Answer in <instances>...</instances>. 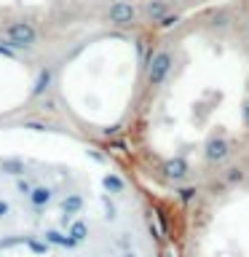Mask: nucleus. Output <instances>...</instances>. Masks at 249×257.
Listing matches in <instances>:
<instances>
[{
    "mask_svg": "<svg viewBox=\"0 0 249 257\" xmlns=\"http://www.w3.org/2000/svg\"><path fill=\"white\" fill-rule=\"evenodd\" d=\"M16 54H19V51H14L11 46L0 43V56H6V59H16Z\"/></svg>",
    "mask_w": 249,
    "mask_h": 257,
    "instance_id": "nucleus-19",
    "label": "nucleus"
},
{
    "mask_svg": "<svg viewBox=\"0 0 249 257\" xmlns=\"http://www.w3.org/2000/svg\"><path fill=\"white\" fill-rule=\"evenodd\" d=\"M241 120H244V128L249 132V99L244 102V107H241Z\"/></svg>",
    "mask_w": 249,
    "mask_h": 257,
    "instance_id": "nucleus-20",
    "label": "nucleus"
},
{
    "mask_svg": "<svg viewBox=\"0 0 249 257\" xmlns=\"http://www.w3.org/2000/svg\"><path fill=\"white\" fill-rule=\"evenodd\" d=\"M32 188H35V185H32L27 177H19V180H16V193H22V196H30Z\"/></svg>",
    "mask_w": 249,
    "mask_h": 257,
    "instance_id": "nucleus-16",
    "label": "nucleus"
},
{
    "mask_svg": "<svg viewBox=\"0 0 249 257\" xmlns=\"http://www.w3.org/2000/svg\"><path fill=\"white\" fill-rule=\"evenodd\" d=\"M54 86V70L51 67H40L35 72V78H32V86H30V99L32 102H40L43 96H48Z\"/></svg>",
    "mask_w": 249,
    "mask_h": 257,
    "instance_id": "nucleus-6",
    "label": "nucleus"
},
{
    "mask_svg": "<svg viewBox=\"0 0 249 257\" xmlns=\"http://www.w3.org/2000/svg\"><path fill=\"white\" fill-rule=\"evenodd\" d=\"M86 236H88V225H86L83 220H78V222L70 228V238L75 241V244H80V241H83Z\"/></svg>",
    "mask_w": 249,
    "mask_h": 257,
    "instance_id": "nucleus-15",
    "label": "nucleus"
},
{
    "mask_svg": "<svg viewBox=\"0 0 249 257\" xmlns=\"http://www.w3.org/2000/svg\"><path fill=\"white\" fill-rule=\"evenodd\" d=\"M244 38L249 40V16H246V19H244Z\"/></svg>",
    "mask_w": 249,
    "mask_h": 257,
    "instance_id": "nucleus-22",
    "label": "nucleus"
},
{
    "mask_svg": "<svg viewBox=\"0 0 249 257\" xmlns=\"http://www.w3.org/2000/svg\"><path fill=\"white\" fill-rule=\"evenodd\" d=\"M230 140H225L222 134H214V137H209V140L204 142V161L209 166H220L225 164V161L230 158Z\"/></svg>",
    "mask_w": 249,
    "mask_h": 257,
    "instance_id": "nucleus-4",
    "label": "nucleus"
},
{
    "mask_svg": "<svg viewBox=\"0 0 249 257\" xmlns=\"http://www.w3.org/2000/svg\"><path fill=\"white\" fill-rule=\"evenodd\" d=\"M196 196H198V188H196V185H180V188H177V198H180L182 204H190Z\"/></svg>",
    "mask_w": 249,
    "mask_h": 257,
    "instance_id": "nucleus-14",
    "label": "nucleus"
},
{
    "mask_svg": "<svg viewBox=\"0 0 249 257\" xmlns=\"http://www.w3.org/2000/svg\"><path fill=\"white\" fill-rule=\"evenodd\" d=\"M3 38L14 51H32L40 43V30L32 19H14L3 27Z\"/></svg>",
    "mask_w": 249,
    "mask_h": 257,
    "instance_id": "nucleus-1",
    "label": "nucleus"
},
{
    "mask_svg": "<svg viewBox=\"0 0 249 257\" xmlns=\"http://www.w3.org/2000/svg\"><path fill=\"white\" fill-rule=\"evenodd\" d=\"M102 188L107 190V193H123L126 190V182L120 180L118 174H104L102 177Z\"/></svg>",
    "mask_w": 249,
    "mask_h": 257,
    "instance_id": "nucleus-11",
    "label": "nucleus"
},
{
    "mask_svg": "<svg viewBox=\"0 0 249 257\" xmlns=\"http://www.w3.org/2000/svg\"><path fill=\"white\" fill-rule=\"evenodd\" d=\"M174 11V6H172V0H142V6H140V14L145 16L148 22H161L164 16H169Z\"/></svg>",
    "mask_w": 249,
    "mask_h": 257,
    "instance_id": "nucleus-7",
    "label": "nucleus"
},
{
    "mask_svg": "<svg viewBox=\"0 0 249 257\" xmlns=\"http://www.w3.org/2000/svg\"><path fill=\"white\" fill-rule=\"evenodd\" d=\"M104 22L115 30H132L140 22V6H134L132 0H112L104 8Z\"/></svg>",
    "mask_w": 249,
    "mask_h": 257,
    "instance_id": "nucleus-3",
    "label": "nucleus"
},
{
    "mask_svg": "<svg viewBox=\"0 0 249 257\" xmlns=\"http://www.w3.org/2000/svg\"><path fill=\"white\" fill-rule=\"evenodd\" d=\"M120 132H123V123H112V126H104L102 128V137H115Z\"/></svg>",
    "mask_w": 249,
    "mask_h": 257,
    "instance_id": "nucleus-18",
    "label": "nucleus"
},
{
    "mask_svg": "<svg viewBox=\"0 0 249 257\" xmlns=\"http://www.w3.org/2000/svg\"><path fill=\"white\" fill-rule=\"evenodd\" d=\"M27 198H30L32 209H46L54 201V188H51V185H35Z\"/></svg>",
    "mask_w": 249,
    "mask_h": 257,
    "instance_id": "nucleus-8",
    "label": "nucleus"
},
{
    "mask_svg": "<svg viewBox=\"0 0 249 257\" xmlns=\"http://www.w3.org/2000/svg\"><path fill=\"white\" fill-rule=\"evenodd\" d=\"M180 22H182V14H180V11H172L169 16H164L161 22H156V24H153V27H156L158 32H169V30H174Z\"/></svg>",
    "mask_w": 249,
    "mask_h": 257,
    "instance_id": "nucleus-12",
    "label": "nucleus"
},
{
    "mask_svg": "<svg viewBox=\"0 0 249 257\" xmlns=\"http://www.w3.org/2000/svg\"><path fill=\"white\" fill-rule=\"evenodd\" d=\"M244 177H246L244 166L233 164V166H228V169L222 172V182L228 185V188H233V185H241V182H244Z\"/></svg>",
    "mask_w": 249,
    "mask_h": 257,
    "instance_id": "nucleus-10",
    "label": "nucleus"
},
{
    "mask_svg": "<svg viewBox=\"0 0 249 257\" xmlns=\"http://www.w3.org/2000/svg\"><path fill=\"white\" fill-rule=\"evenodd\" d=\"M0 172L19 180V177L27 174V164H24L22 158H3V161H0Z\"/></svg>",
    "mask_w": 249,
    "mask_h": 257,
    "instance_id": "nucleus-9",
    "label": "nucleus"
},
{
    "mask_svg": "<svg viewBox=\"0 0 249 257\" xmlns=\"http://www.w3.org/2000/svg\"><path fill=\"white\" fill-rule=\"evenodd\" d=\"M8 209H11V206H8V201H0V220L8 214Z\"/></svg>",
    "mask_w": 249,
    "mask_h": 257,
    "instance_id": "nucleus-21",
    "label": "nucleus"
},
{
    "mask_svg": "<svg viewBox=\"0 0 249 257\" xmlns=\"http://www.w3.org/2000/svg\"><path fill=\"white\" fill-rule=\"evenodd\" d=\"M174 64H177V56H174L172 48H158L156 56H153V62H150V67L145 70V86H148L150 91L161 88L169 78H172Z\"/></svg>",
    "mask_w": 249,
    "mask_h": 257,
    "instance_id": "nucleus-2",
    "label": "nucleus"
},
{
    "mask_svg": "<svg viewBox=\"0 0 249 257\" xmlns=\"http://www.w3.org/2000/svg\"><path fill=\"white\" fill-rule=\"evenodd\" d=\"M24 128H32V132H48V123H43V120H24Z\"/></svg>",
    "mask_w": 249,
    "mask_h": 257,
    "instance_id": "nucleus-17",
    "label": "nucleus"
},
{
    "mask_svg": "<svg viewBox=\"0 0 249 257\" xmlns=\"http://www.w3.org/2000/svg\"><path fill=\"white\" fill-rule=\"evenodd\" d=\"M161 174H164V180H169V182H177V185L185 182V180H188V174H190L188 158L172 156V158L161 161Z\"/></svg>",
    "mask_w": 249,
    "mask_h": 257,
    "instance_id": "nucleus-5",
    "label": "nucleus"
},
{
    "mask_svg": "<svg viewBox=\"0 0 249 257\" xmlns=\"http://www.w3.org/2000/svg\"><path fill=\"white\" fill-rule=\"evenodd\" d=\"M59 206H62L67 214H70V212H80V209H83V196H78V193H70V196L64 198Z\"/></svg>",
    "mask_w": 249,
    "mask_h": 257,
    "instance_id": "nucleus-13",
    "label": "nucleus"
}]
</instances>
